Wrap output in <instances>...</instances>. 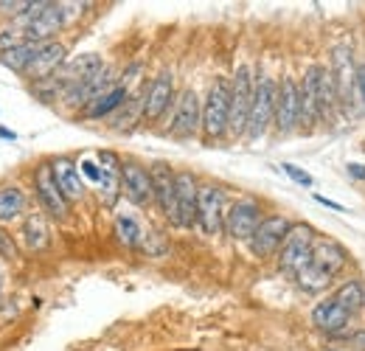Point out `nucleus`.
<instances>
[{"label": "nucleus", "instance_id": "ddd939ff", "mask_svg": "<svg viewBox=\"0 0 365 351\" xmlns=\"http://www.w3.org/2000/svg\"><path fill=\"white\" fill-rule=\"evenodd\" d=\"M172 96H175V76L169 71H163L149 82V88L143 93V118L146 121H158L169 110Z\"/></svg>", "mask_w": 365, "mask_h": 351}, {"label": "nucleus", "instance_id": "412c9836", "mask_svg": "<svg viewBox=\"0 0 365 351\" xmlns=\"http://www.w3.org/2000/svg\"><path fill=\"white\" fill-rule=\"evenodd\" d=\"M130 96H127V85H115V88H110L107 93H101L98 98H93L91 104L85 107V118H110V116H115L121 107H124V101H127Z\"/></svg>", "mask_w": 365, "mask_h": 351}, {"label": "nucleus", "instance_id": "f03ea898", "mask_svg": "<svg viewBox=\"0 0 365 351\" xmlns=\"http://www.w3.org/2000/svg\"><path fill=\"white\" fill-rule=\"evenodd\" d=\"M230 121V82L228 79H214V85L208 88L205 104H202V132L205 138L217 141L228 132Z\"/></svg>", "mask_w": 365, "mask_h": 351}, {"label": "nucleus", "instance_id": "7c9ffc66", "mask_svg": "<svg viewBox=\"0 0 365 351\" xmlns=\"http://www.w3.org/2000/svg\"><path fill=\"white\" fill-rule=\"evenodd\" d=\"M29 6H31V0H0V11H3V14H11V17L26 14Z\"/></svg>", "mask_w": 365, "mask_h": 351}, {"label": "nucleus", "instance_id": "f8f14e48", "mask_svg": "<svg viewBox=\"0 0 365 351\" xmlns=\"http://www.w3.org/2000/svg\"><path fill=\"white\" fill-rule=\"evenodd\" d=\"M259 225H262V208L253 200H236L228 208V214H225V230L233 239L250 242Z\"/></svg>", "mask_w": 365, "mask_h": 351}, {"label": "nucleus", "instance_id": "20e7f679", "mask_svg": "<svg viewBox=\"0 0 365 351\" xmlns=\"http://www.w3.org/2000/svg\"><path fill=\"white\" fill-rule=\"evenodd\" d=\"M253 88H256V79L250 73V68H239L233 82H230V121L228 132L233 138L245 135L247 132V121H250V107H253Z\"/></svg>", "mask_w": 365, "mask_h": 351}, {"label": "nucleus", "instance_id": "ea45409f", "mask_svg": "<svg viewBox=\"0 0 365 351\" xmlns=\"http://www.w3.org/2000/svg\"><path fill=\"white\" fill-rule=\"evenodd\" d=\"M326 351H343V349H326Z\"/></svg>", "mask_w": 365, "mask_h": 351}, {"label": "nucleus", "instance_id": "58836bf2", "mask_svg": "<svg viewBox=\"0 0 365 351\" xmlns=\"http://www.w3.org/2000/svg\"><path fill=\"white\" fill-rule=\"evenodd\" d=\"M0 287H3V267H0Z\"/></svg>", "mask_w": 365, "mask_h": 351}, {"label": "nucleus", "instance_id": "4c0bfd02", "mask_svg": "<svg viewBox=\"0 0 365 351\" xmlns=\"http://www.w3.org/2000/svg\"><path fill=\"white\" fill-rule=\"evenodd\" d=\"M0 138H9V141H14L17 135H14L11 130H6V127H0Z\"/></svg>", "mask_w": 365, "mask_h": 351}, {"label": "nucleus", "instance_id": "a211bd4d", "mask_svg": "<svg viewBox=\"0 0 365 351\" xmlns=\"http://www.w3.org/2000/svg\"><path fill=\"white\" fill-rule=\"evenodd\" d=\"M318 71L320 65H312L301 82V127L304 130H312L320 121V110H318Z\"/></svg>", "mask_w": 365, "mask_h": 351}, {"label": "nucleus", "instance_id": "cd10ccee", "mask_svg": "<svg viewBox=\"0 0 365 351\" xmlns=\"http://www.w3.org/2000/svg\"><path fill=\"white\" fill-rule=\"evenodd\" d=\"M138 116L143 118V96H135V98H127L124 101V107L115 113V116H110L113 121V130H133L138 121Z\"/></svg>", "mask_w": 365, "mask_h": 351}, {"label": "nucleus", "instance_id": "c756f323", "mask_svg": "<svg viewBox=\"0 0 365 351\" xmlns=\"http://www.w3.org/2000/svg\"><path fill=\"white\" fill-rule=\"evenodd\" d=\"M281 169H284V175H289L298 185H304V188H309L315 180H312V175L309 172H304V169H298L295 163H281Z\"/></svg>", "mask_w": 365, "mask_h": 351}, {"label": "nucleus", "instance_id": "4be33fe9", "mask_svg": "<svg viewBox=\"0 0 365 351\" xmlns=\"http://www.w3.org/2000/svg\"><path fill=\"white\" fill-rule=\"evenodd\" d=\"M340 107V98H337V82H334V73L331 68H320L318 71V110H320V121H329Z\"/></svg>", "mask_w": 365, "mask_h": 351}, {"label": "nucleus", "instance_id": "72a5a7b5", "mask_svg": "<svg viewBox=\"0 0 365 351\" xmlns=\"http://www.w3.org/2000/svg\"><path fill=\"white\" fill-rule=\"evenodd\" d=\"M14 253V248H11V239L0 230V256H11Z\"/></svg>", "mask_w": 365, "mask_h": 351}, {"label": "nucleus", "instance_id": "5701e85b", "mask_svg": "<svg viewBox=\"0 0 365 351\" xmlns=\"http://www.w3.org/2000/svg\"><path fill=\"white\" fill-rule=\"evenodd\" d=\"M23 239H26V248L40 253L46 250L48 242H51V233H48V220L43 214H31L26 225H23Z\"/></svg>", "mask_w": 365, "mask_h": 351}, {"label": "nucleus", "instance_id": "c85d7f7f", "mask_svg": "<svg viewBox=\"0 0 365 351\" xmlns=\"http://www.w3.org/2000/svg\"><path fill=\"white\" fill-rule=\"evenodd\" d=\"M115 236H118L121 245L138 248V242L143 239V230H140V225H138L133 217H118V220H115Z\"/></svg>", "mask_w": 365, "mask_h": 351}, {"label": "nucleus", "instance_id": "2f4dec72", "mask_svg": "<svg viewBox=\"0 0 365 351\" xmlns=\"http://www.w3.org/2000/svg\"><path fill=\"white\" fill-rule=\"evenodd\" d=\"M79 172H82V177H88L91 183H96V185L101 183V175H104L96 161H82V163H79Z\"/></svg>", "mask_w": 365, "mask_h": 351}, {"label": "nucleus", "instance_id": "393cba45", "mask_svg": "<svg viewBox=\"0 0 365 351\" xmlns=\"http://www.w3.org/2000/svg\"><path fill=\"white\" fill-rule=\"evenodd\" d=\"M34 54H37V43L17 45V48H11V51H3V54H0V65H3V68H9V71H14V73H23V76H26V71H29V65H31Z\"/></svg>", "mask_w": 365, "mask_h": 351}, {"label": "nucleus", "instance_id": "423d86ee", "mask_svg": "<svg viewBox=\"0 0 365 351\" xmlns=\"http://www.w3.org/2000/svg\"><path fill=\"white\" fill-rule=\"evenodd\" d=\"M34 191H37V200L46 208L48 217H53V220L68 217V200H65V194L53 177V163H40L34 169Z\"/></svg>", "mask_w": 365, "mask_h": 351}, {"label": "nucleus", "instance_id": "4468645a", "mask_svg": "<svg viewBox=\"0 0 365 351\" xmlns=\"http://www.w3.org/2000/svg\"><path fill=\"white\" fill-rule=\"evenodd\" d=\"M121 191H124L127 200L135 203V205H146L149 200H155L149 169H143L135 161H124V163H121Z\"/></svg>", "mask_w": 365, "mask_h": 351}, {"label": "nucleus", "instance_id": "c9c22d12", "mask_svg": "<svg viewBox=\"0 0 365 351\" xmlns=\"http://www.w3.org/2000/svg\"><path fill=\"white\" fill-rule=\"evenodd\" d=\"M349 175L357 177V180H365V166H360V163H349Z\"/></svg>", "mask_w": 365, "mask_h": 351}, {"label": "nucleus", "instance_id": "7ed1b4c3", "mask_svg": "<svg viewBox=\"0 0 365 351\" xmlns=\"http://www.w3.org/2000/svg\"><path fill=\"white\" fill-rule=\"evenodd\" d=\"M312 248H315V230L309 225H292L278 250V267L289 275H298L307 264H312Z\"/></svg>", "mask_w": 365, "mask_h": 351}, {"label": "nucleus", "instance_id": "9b49d317", "mask_svg": "<svg viewBox=\"0 0 365 351\" xmlns=\"http://www.w3.org/2000/svg\"><path fill=\"white\" fill-rule=\"evenodd\" d=\"M65 59H68V48L62 43H53V40L51 43H37V54H34L26 76L31 82H48L62 71Z\"/></svg>", "mask_w": 365, "mask_h": 351}, {"label": "nucleus", "instance_id": "2eb2a0df", "mask_svg": "<svg viewBox=\"0 0 365 351\" xmlns=\"http://www.w3.org/2000/svg\"><path fill=\"white\" fill-rule=\"evenodd\" d=\"M104 71V62H101V56L98 54H82V56H76V59H71V62H65L62 65V71L53 76L62 88H76V85H85V82H91L96 73H101Z\"/></svg>", "mask_w": 365, "mask_h": 351}, {"label": "nucleus", "instance_id": "473e14b6", "mask_svg": "<svg viewBox=\"0 0 365 351\" xmlns=\"http://www.w3.org/2000/svg\"><path fill=\"white\" fill-rule=\"evenodd\" d=\"M320 205H326V208H331V211H337V214H349V208L346 205H340V203H334V200H329V197H315Z\"/></svg>", "mask_w": 365, "mask_h": 351}, {"label": "nucleus", "instance_id": "6e6552de", "mask_svg": "<svg viewBox=\"0 0 365 351\" xmlns=\"http://www.w3.org/2000/svg\"><path fill=\"white\" fill-rule=\"evenodd\" d=\"M289 220L287 217H281V214H273V217H264L262 225L256 228V233H253V239H250V250L259 256V259H267V256H273L281 250V245H284V239H287V233H289Z\"/></svg>", "mask_w": 365, "mask_h": 351}, {"label": "nucleus", "instance_id": "dca6fc26", "mask_svg": "<svg viewBox=\"0 0 365 351\" xmlns=\"http://www.w3.org/2000/svg\"><path fill=\"white\" fill-rule=\"evenodd\" d=\"M175 191H178V225L180 228H194L197 225V194L200 185L191 172H178L175 180Z\"/></svg>", "mask_w": 365, "mask_h": 351}, {"label": "nucleus", "instance_id": "bb28decb", "mask_svg": "<svg viewBox=\"0 0 365 351\" xmlns=\"http://www.w3.org/2000/svg\"><path fill=\"white\" fill-rule=\"evenodd\" d=\"M331 278H334V275H329L326 270H320L315 262L307 264V267L295 275V281H298L301 290H307V292H323V290L331 284Z\"/></svg>", "mask_w": 365, "mask_h": 351}, {"label": "nucleus", "instance_id": "9d476101", "mask_svg": "<svg viewBox=\"0 0 365 351\" xmlns=\"http://www.w3.org/2000/svg\"><path fill=\"white\" fill-rule=\"evenodd\" d=\"M202 127V107H200V98L194 90H182L180 98H178V107H175V116H172V124L169 132L175 138H194L197 130Z\"/></svg>", "mask_w": 365, "mask_h": 351}, {"label": "nucleus", "instance_id": "a878e982", "mask_svg": "<svg viewBox=\"0 0 365 351\" xmlns=\"http://www.w3.org/2000/svg\"><path fill=\"white\" fill-rule=\"evenodd\" d=\"M331 298L346 309L349 315H354V312L365 304V290L360 287V281H346V284H340V287L334 290V295H331Z\"/></svg>", "mask_w": 365, "mask_h": 351}, {"label": "nucleus", "instance_id": "f257e3e1", "mask_svg": "<svg viewBox=\"0 0 365 351\" xmlns=\"http://www.w3.org/2000/svg\"><path fill=\"white\" fill-rule=\"evenodd\" d=\"M275 104H278V85L273 76L262 73L256 76V88H253V107H250V121H247V138L259 141L264 132L270 130L275 121Z\"/></svg>", "mask_w": 365, "mask_h": 351}, {"label": "nucleus", "instance_id": "f704fd0d", "mask_svg": "<svg viewBox=\"0 0 365 351\" xmlns=\"http://www.w3.org/2000/svg\"><path fill=\"white\" fill-rule=\"evenodd\" d=\"M357 96L365 107V68H357Z\"/></svg>", "mask_w": 365, "mask_h": 351}, {"label": "nucleus", "instance_id": "f3484780", "mask_svg": "<svg viewBox=\"0 0 365 351\" xmlns=\"http://www.w3.org/2000/svg\"><path fill=\"white\" fill-rule=\"evenodd\" d=\"M351 323V315L340 307L334 298H323L312 309V326L323 335H340Z\"/></svg>", "mask_w": 365, "mask_h": 351}, {"label": "nucleus", "instance_id": "aec40b11", "mask_svg": "<svg viewBox=\"0 0 365 351\" xmlns=\"http://www.w3.org/2000/svg\"><path fill=\"white\" fill-rule=\"evenodd\" d=\"M312 262L318 264L320 270H326L329 275H337L349 264V253H346V248L340 242L320 239V242H315V248H312Z\"/></svg>", "mask_w": 365, "mask_h": 351}, {"label": "nucleus", "instance_id": "0eeeda50", "mask_svg": "<svg viewBox=\"0 0 365 351\" xmlns=\"http://www.w3.org/2000/svg\"><path fill=\"white\" fill-rule=\"evenodd\" d=\"M197 225L208 236L222 230V225H225V194H222V188H217L211 183L200 185V194H197Z\"/></svg>", "mask_w": 365, "mask_h": 351}, {"label": "nucleus", "instance_id": "1a4fd4ad", "mask_svg": "<svg viewBox=\"0 0 365 351\" xmlns=\"http://www.w3.org/2000/svg\"><path fill=\"white\" fill-rule=\"evenodd\" d=\"M149 177H152V191H155V203H158V208L178 225V191H175L178 172H172L169 163L158 161V163L149 166Z\"/></svg>", "mask_w": 365, "mask_h": 351}, {"label": "nucleus", "instance_id": "e433bc0d", "mask_svg": "<svg viewBox=\"0 0 365 351\" xmlns=\"http://www.w3.org/2000/svg\"><path fill=\"white\" fill-rule=\"evenodd\" d=\"M351 343H357L360 349H365V332H354L351 335Z\"/></svg>", "mask_w": 365, "mask_h": 351}, {"label": "nucleus", "instance_id": "b1692460", "mask_svg": "<svg viewBox=\"0 0 365 351\" xmlns=\"http://www.w3.org/2000/svg\"><path fill=\"white\" fill-rule=\"evenodd\" d=\"M26 208V194L17 185H3L0 188V225L14 222Z\"/></svg>", "mask_w": 365, "mask_h": 351}, {"label": "nucleus", "instance_id": "39448f33", "mask_svg": "<svg viewBox=\"0 0 365 351\" xmlns=\"http://www.w3.org/2000/svg\"><path fill=\"white\" fill-rule=\"evenodd\" d=\"M275 130L278 135H289L301 127V85L292 76H284L278 85V104H275Z\"/></svg>", "mask_w": 365, "mask_h": 351}, {"label": "nucleus", "instance_id": "6ab92c4d", "mask_svg": "<svg viewBox=\"0 0 365 351\" xmlns=\"http://www.w3.org/2000/svg\"><path fill=\"white\" fill-rule=\"evenodd\" d=\"M51 163H53V177H56V183H59L65 200H68V203H71V200H79V197L85 194V177L79 172V166H76L73 161H68V158H56V161H51Z\"/></svg>", "mask_w": 365, "mask_h": 351}]
</instances>
